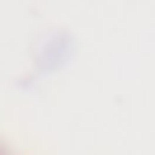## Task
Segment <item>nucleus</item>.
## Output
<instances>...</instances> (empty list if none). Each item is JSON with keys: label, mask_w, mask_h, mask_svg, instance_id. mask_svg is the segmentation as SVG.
<instances>
[]
</instances>
